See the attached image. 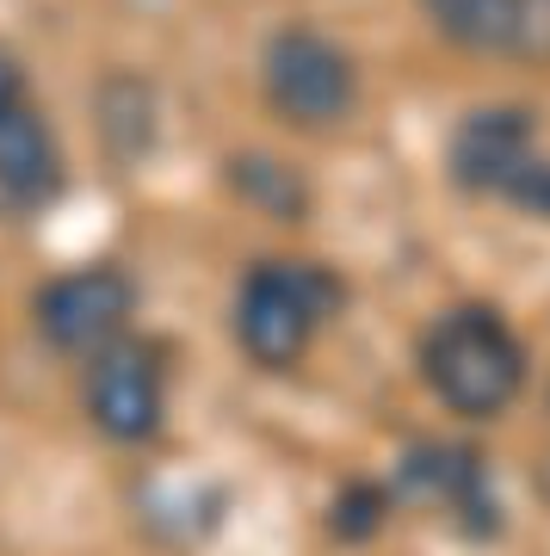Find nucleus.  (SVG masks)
I'll return each mask as SVG.
<instances>
[{
    "label": "nucleus",
    "instance_id": "5",
    "mask_svg": "<svg viewBox=\"0 0 550 556\" xmlns=\"http://www.w3.org/2000/svg\"><path fill=\"white\" fill-rule=\"evenodd\" d=\"M130 316H137V285L118 266H75V273L50 278L32 303V321L38 334L68 358H93L99 346L130 334Z\"/></svg>",
    "mask_w": 550,
    "mask_h": 556
},
{
    "label": "nucleus",
    "instance_id": "7",
    "mask_svg": "<svg viewBox=\"0 0 550 556\" xmlns=\"http://www.w3.org/2000/svg\"><path fill=\"white\" fill-rule=\"evenodd\" d=\"M62 192V149L57 130L32 100H20L0 118V211L32 217Z\"/></svg>",
    "mask_w": 550,
    "mask_h": 556
},
{
    "label": "nucleus",
    "instance_id": "2",
    "mask_svg": "<svg viewBox=\"0 0 550 556\" xmlns=\"http://www.w3.org/2000/svg\"><path fill=\"white\" fill-rule=\"evenodd\" d=\"M347 285L322 260H260L236 291V340L266 371H291L315 334L340 316Z\"/></svg>",
    "mask_w": 550,
    "mask_h": 556
},
{
    "label": "nucleus",
    "instance_id": "6",
    "mask_svg": "<svg viewBox=\"0 0 550 556\" xmlns=\"http://www.w3.org/2000/svg\"><path fill=\"white\" fill-rule=\"evenodd\" d=\"M538 155V124L520 105H483L464 112V124L446 142V167L452 186L471 199H508L513 179L526 174V161Z\"/></svg>",
    "mask_w": 550,
    "mask_h": 556
},
{
    "label": "nucleus",
    "instance_id": "14",
    "mask_svg": "<svg viewBox=\"0 0 550 556\" xmlns=\"http://www.w3.org/2000/svg\"><path fill=\"white\" fill-rule=\"evenodd\" d=\"M20 100H25V80H20V68H13V62L0 56V118H7Z\"/></svg>",
    "mask_w": 550,
    "mask_h": 556
},
{
    "label": "nucleus",
    "instance_id": "1",
    "mask_svg": "<svg viewBox=\"0 0 550 556\" xmlns=\"http://www.w3.org/2000/svg\"><path fill=\"white\" fill-rule=\"evenodd\" d=\"M421 378L458 420H495L526 390V340L489 303H458L421 334Z\"/></svg>",
    "mask_w": 550,
    "mask_h": 556
},
{
    "label": "nucleus",
    "instance_id": "9",
    "mask_svg": "<svg viewBox=\"0 0 550 556\" xmlns=\"http://www.w3.org/2000/svg\"><path fill=\"white\" fill-rule=\"evenodd\" d=\"M513 7L520 0H427L439 38L458 43V50H471V56H508Z\"/></svg>",
    "mask_w": 550,
    "mask_h": 556
},
{
    "label": "nucleus",
    "instance_id": "12",
    "mask_svg": "<svg viewBox=\"0 0 550 556\" xmlns=\"http://www.w3.org/2000/svg\"><path fill=\"white\" fill-rule=\"evenodd\" d=\"M384 526V495L377 489H347V501L335 507V532L340 538H372Z\"/></svg>",
    "mask_w": 550,
    "mask_h": 556
},
{
    "label": "nucleus",
    "instance_id": "3",
    "mask_svg": "<svg viewBox=\"0 0 550 556\" xmlns=\"http://www.w3.org/2000/svg\"><path fill=\"white\" fill-rule=\"evenodd\" d=\"M260 87H266V105L291 130H335V124L353 118V105H359L353 56L335 38L310 31V25H285V31L266 38Z\"/></svg>",
    "mask_w": 550,
    "mask_h": 556
},
{
    "label": "nucleus",
    "instance_id": "13",
    "mask_svg": "<svg viewBox=\"0 0 550 556\" xmlns=\"http://www.w3.org/2000/svg\"><path fill=\"white\" fill-rule=\"evenodd\" d=\"M501 204H513V211H532V217H550V155H545V149L526 161V174L513 179V192H508Z\"/></svg>",
    "mask_w": 550,
    "mask_h": 556
},
{
    "label": "nucleus",
    "instance_id": "4",
    "mask_svg": "<svg viewBox=\"0 0 550 556\" xmlns=\"http://www.w3.org/2000/svg\"><path fill=\"white\" fill-rule=\"evenodd\" d=\"M80 402L87 420L112 445H149L167 420V365L149 340L124 334L112 346H99L93 358H80Z\"/></svg>",
    "mask_w": 550,
    "mask_h": 556
},
{
    "label": "nucleus",
    "instance_id": "11",
    "mask_svg": "<svg viewBox=\"0 0 550 556\" xmlns=\"http://www.w3.org/2000/svg\"><path fill=\"white\" fill-rule=\"evenodd\" d=\"M508 56L550 62V0H520V7H513V43H508Z\"/></svg>",
    "mask_w": 550,
    "mask_h": 556
},
{
    "label": "nucleus",
    "instance_id": "8",
    "mask_svg": "<svg viewBox=\"0 0 550 556\" xmlns=\"http://www.w3.org/2000/svg\"><path fill=\"white\" fill-rule=\"evenodd\" d=\"M402 489L433 507H452L458 526L471 538H495L501 526V507L489 495V470H483V457L464 452V445H427V452H409L402 464Z\"/></svg>",
    "mask_w": 550,
    "mask_h": 556
},
{
    "label": "nucleus",
    "instance_id": "10",
    "mask_svg": "<svg viewBox=\"0 0 550 556\" xmlns=\"http://www.w3.org/2000/svg\"><path fill=\"white\" fill-rule=\"evenodd\" d=\"M229 186H236L254 211H266V217H297L303 199H310L303 179H297L285 161H266V155H241L236 167H229Z\"/></svg>",
    "mask_w": 550,
    "mask_h": 556
}]
</instances>
